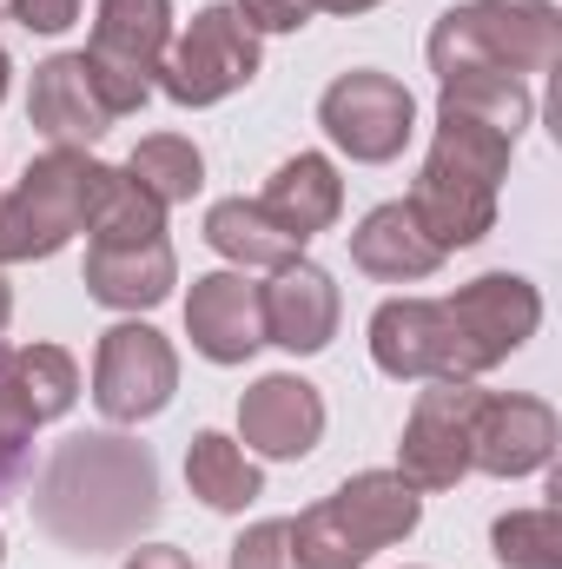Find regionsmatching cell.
<instances>
[{
  "label": "cell",
  "mask_w": 562,
  "mask_h": 569,
  "mask_svg": "<svg viewBox=\"0 0 562 569\" xmlns=\"http://www.w3.org/2000/svg\"><path fill=\"white\" fill-rule=\"evenodd\" d=\"M152 517H159V477H152V457L127 437H73L40 483V523L60 543L80 523L73 550L127 543Z\"/></svg>",
  "instance_id": "6da1fadb"
},
{
  "label": "cell",
  "mask_w": 562,
  "mask_h": 569,
  "mask_svg": "<svg viewBox=\"0 0 562 569\" xmlns=\"http://www.w3.org/2000/svg\"><path fill=\"white\" fill-rule=\"evenodd\" d=\"M510 152L516 140L470 120V113H450L436 107V140H430V159H423L418 186H411V219L423 226V239L450 259L476 239H490L496 226V186L510 179Z\"/></svg>",
  "instance_id": "7a4b0ae2"
},
{
  "label": "cell",
  "mask_w": 562,
  "mask_h": 569,
  "mask_svg": "<svg viewBox=\"0 0 562 569\" xmlns=\"http://www.w3.org/2000/svg\"><path fill=\"white\" fill-rule=\"evenodd\" d=\"M430 73L436 87L443 80H463V73H550L562 60V13L556 0H463V7H443L430 40Z\"/></svg>",
  "instance_id": "3957f363"
},
{
  "label": "cell",
  "mask_w": 562,
  "mask_h": 569,
  "mask_svg": "<svg viewBox=\"0 0 562 569\" xmlns=\"http://www.w3.org/2000/svg\"><path fill=\"white\" fill-rule=\"evenodd\" d=\"M423 523V497L398 470H358L304 517H291L298 569H364L378 550L404 543Z\"/></svg>",
  "instance_id": "277c9868"
},
{
  "label": "cell",
  "mask_w": 562,
  "mask_h": 569,
  "mask_svg": "<svg viewBox=\"0 0 562 569\" xmlns=\"http://www.w3.org/2000/svg\"><path fill=\"white\" fill-rule=\"evenodd\" d=\"M100 159H87L80 146H47L20 186L0 199V266H27V259H53L87 232V199H93Z\"/></svg>",
  "instance_id": "5b68a950"
},
{
  "label": "cell",
  "mask_w": 562,
  "mask_h": 569,
  "mask_svg": "<svg viewBox=\"0 0 562 569\" xmlns=\"http://www.w3.org/2000/svg\"><path fill=\"white\" fill-rule=\"evenodd\" d=\"M259 33L239 20V7H199L179 33H172V47H165V60H159V93L172 100V107H219V100H232L239 87H252L259 80Z\"/></svg>",
  "instance_id": "8992f818"
},
{
  "label": "cell",
  "mask_w": 562,
  "mask_h": 569,
  "mask_svg": "<svg viewBox=\"0 0 562 569\" xmlns=\"http://www.w3.org/2000/svg\"><path fill=\"white\" fill-rule=\"evenodd\" d=\"M172 0H100L93 13V40H87V73L107 100L113 120L140 113L152 80H159V60L172 47Z\"/></svg>",
  "instance_id": "52a82bcc"
},
{
  "label": "cell",
  "mask_w": 562,
  "mask_h": 569,
  "mask_svg": "<svg viewBox=\"0 0 562 569\" xmlns=\"http://www.w3.org/2000/svg\"><path fill=\"white\" fill-rule=\"evenodd\" d=\"M318 127H324V140L338 146L344 159L391 166L411 146V133H418V100H411V87L398 73L351 67V73H338L318 93Z\"/></svg>",
  "instance_id": "ba28073f"
},
{
  "label": "cell",
  "mask_w": 562,
  "mask_h": 569,
  "mask_svg": "<svg viewBox=\"0 0 562 569\" xmlns=\"http://www.w3.org/2000/svg\"><path fill=\"white\" fill-rule=\"evenodd\" d=\"M450 338H456V378L496 371L510 351H523L543 325V291L523 272H483L443 298Z\"/></svg>",
  "instance_id": "9c48e42d"
},
{
  "label": "cell",
  "mask_w": 562,
  "mask_h": 569,
  "mask_svg": "<svg viewBox=\"0 0 562 569\" xmlns=\"http://www.w3.org/2000/svg\"><path fill=\"white\" fill-rule=\"evenodd\" d=\"M179 391V351L172 338H159L152 325L127 318L113 331H100L93 345V405L107 425H145L172 405Z\"/></svg>",
  "instance_id": "30bf717a"
},
{
  "label": "cell",
  "mask_w": 562,
  "mask_h": 569,
  "mask_svg": "<svg viewBox=\"0 0 562 569\" xmlns=\"http://www.w3.org/2000/svg\"><path fill=\"white\" fill-rule=\"evenodd\" d=\"M483 391L476 378H430V391H418L411 418H404V443H398V477L436 497V490H456L470 477V418H476Z\"/></svg>",
  "instance_id": "8fae6325"
},
{
  "label": "cell",
  "mask_w": 562,
  "mask_h": 569,
  "mask_svg": "<svg viewBox=\"0 0 562 569\" xmlns=\"http://www.w3.org/2000/svg\"><path fill=\"white\" fill-rule=\"evenodd\" d=\"M556 411L543 405V398H530V391H483V405H476V418H470V470H483V477H536V470H550V457H556Z\"/></svg>",
  "instance_id": "7c38bea8"
},
{
  "label": "cell",
  "mask_w": 562,
  "mask_h": 569,
  "mask_svg": "<svg viewBox=\"0 0 562 569\" xmlns=\"http://www.w3.org/2000/svg\"><path fill=\"white\" fill-rule=\"evenodd\" d=\"M371 365L398 385L456 378V338H450L443 298H384L371 311Z\"/></svg>",
  "instance_id": "4fadbf2b"
},
{
  "label": "cell",
  "mask_w": 562,
  "mask_h": 569,
  "mask_svg": "<svg viewBox=\"0 0 562 569\" xmlns=\"http://www.w3.org/2000/svg\"><path fill=\"white\" fill-rule=\"evenodd\" d=\"M318 437H324V398L298 371H272V378H259L239 398V443L259 450V457H272V463L311 457Z\"/></svg>",
  "instance_id": "5bb4252c"
},
{
  "label": "cell",
  "mask_w": 562,
  "mask_h": 569,
  "mask_svg": "<svg viewBox=\"0 0 562 569\" xmlns=\"http://www.w3.org/2000/svg\"><path fill=\"white\" fill-rule=\"evenodd\" d=\"M259 311H265V345H279L291 358H318L338 338L344 298H338V279L324 266L291 259L272 272V284H259Z\"/></svg>",
  "instance_id": "9a60e30c"
},
{
  "label": "cell",
  "mask_w": 562,
  "mask_h": 569,
  "mask_svg": "<svg viewBox=\"0 0 562 569\" xmlns=\"http://www.w3.org/2000/svg\"><path fill=\"white\" fill-rule=\"evenodd\" d=\"M185 338L205 365H245L265 345V311L259 284L245 272H205L185 291Z\"/></svg>",
  "instance_id": "2e32d148"
},
{
  "label": "cell",
  "mask_w": 562,
  "mask_h": 569,
  "mask_svg": "<svg viewBox=\"0 0 562 569\" xmlns=\"http://www.w3.org/2000/svg\"><path fill=\"white\" fill-rule=\"evenodd\" d=\"M27 120L53 146H80V152L113 133V113H107V100H100V87H93V73H87L80 53H53V60L33 67Z\"/></svg>",
  "instance_id": "e0dca14e"
},
{
  "label": "cell",
  "mask_w": 562,
  "mask_h": 569,
  "mask_svg": "<svg viewBox=\"0 0 562 569\" xmlns=\"http://www.w3.org/2000/svg\"><path fill=\"white\" fill-rule=\"evenodd\" d=\"M179 284V259L165 239L145 246H87V298L107 311H152Z\"/></svg>",
  "instance_id": "ac0fdd59"
},
{
  "label": "cell",
  "mask_w": 562,
  "mask_h": 569,
  "mask_svg": "<svg viewBox=\"0 0 562 569\" xmlns=\"http://www.w3.org/2000/svg\"><path fill=\"white\" fill-rule=\"evenodd\" d=\"M351 266H358L364 279L418 284L443 266V252L423 239V226L411 219L404 199H384V206H371V212L358 219V232H351Z\"/></svg>",
  "instance_id": "d6986e66"
},
{
  "label": "cell",
  "mask_w": 562,
  "mask_h": 569,
  "mask_svg": "<svg viewBox=\"0 0 562 569\" xmlns=\"http://www.w3.org/2000/svg\"><path fill=\"white\" fill-rule=\"evenodd\" d=\"M272 219H279L291 239H318V232H331L338 226V212H344V179H338V166L324 159V152H291L279 172L265 179V199H259Z\"/></svg>",
  "instance_id": "ffe728a7"
},
{
  "label": "cell",
  "mask_w": 562,
  "mask_h": 569,
  "mask_svg": "<svg viewBox=\"0 0 562 569\" xmlns=\"http://www.w3.org/2000/svg\"><path fill=\"white\" fill-rule=\"evenodd\" d=\"M205 246L232 272H279L291 259H304V239H291L259 199H219L205 212Z\"/></svg>",
  "instance_id": "44dd1931"
},
{
  "label": "cell",
  "mask_w": 562,
  "mask_h": 569,
  "mask_svg": "<svg viewBox=\"0 0 562 569\" xmlns=\"http://www.w3.org/2000/svg\"><path fill=\"white\" fill-rule=\"evenodd\" d=\"M185 483H192V497H199L205 510H219V517H239V510H252V503L265 497L259 463H252L245 443L225 437V430H199V437L185 443Z\"/></svg>",
  "instance_id": "7402d4cb"
},
{
  "label": "cell",
  "mask_w": 562,
  "mask_h": 569,
  "mask_svg": "<svg viewBox=\"0 0 562 569\" xmlns=\"http://www.w3.org/2000/svg\"><path fill=\"white\" fill-rule=\"evenodd\" d=\"M165 239V206L127 179V166H100L87 199V246H145Z\"/></svg>",
  "instance_id": "603a6c76"
},
{
  "label": "cell",
  "mask_w": 562,
  "mask_h": 569,
  "mask_svg": "<svg viewBox=\"0 0 562 569\" xmlns=\"http://www.w3.org/2000/svg\"><path fill=\"white\" fill-rule=\"evenodd\" d=\"M0 371L33 425H53L80 405V365L60 345H13V351H0Z\"/></svg>",
  "instance_id": "cb8c5ba5"
},
{
  "label": "cell",
  "mask_w": 562,
  "mask_h": 569,
  "mask_svg": "<svg viewBox=\"0 0 562 569\" xmlns=\"http://www.w3.org/2000/svg\"><path fill=\"white\" fill-rule=\"evenodd\" d=\"M436 107L470 113V120H483V127H496V133H510V140H523V127L536 120V93H530V80H516V73H463V80H443Z\"/></svg>",
  "instance_id": "d4e9b609"
},
{
  "label": "cell",
  "mask_w": 562,
  "mask_h": 569,
  "mask_svg": "<svg viewBox=\"0 0 562 569\" xmlns=\"http://www.w3.org/2000/svg\"><path fill=\"white\" fill-rule=\"evenodd\" d=\"M127 179L172 212V206H185L205 186V152L185 140V133H152V140H140L127 152Z\"/></svg>",
  "instance_id": "484cf974"
},
{
  "label": "cell",
  "mask_w": 562,
  "mask_h": 569,
  "mask_svg": "<svg viewBox=\"0 0 562 569\" xmlns=\"http://www.w3.org/2000/svg\"><path fill=\"white\" fill-rule=\"evenodd\" d=\"M490 550L503 569H562V510H503L490 523Z\"/></svg>",
  "instance_id": "4316f807"
},
{
  "label": "cell",
  "mask_w": 562,
  "mask_h": 569,
  "mask_svg": "<svg viewBox=\"0 0 562 569\" xmlns=\"http://www.w3.org/2000/svg\"><path fill=\"white\" fill-rule=\"evenodd\" d=\"M232 569H298V543H291V517H265L232 543Z\"/></svg>",
  "instance_id": "83f0119b"
},
{
  "label": "cell",
  "mask_w": 562,
  "mask_h": 569,
  "mask_svg": "<svg viewBox=\"0 0 562 569\" xmlns=\"http://www.w3.org/2000/svg\"><path fill=\"white\" fill-rule=\"evenodd\" d=\"M232 7H239V20L252 33H298L318 13V0H232Z\"/></svg>",
  "instance_id": "f1b7e54d"
},
{
  "label": "cell",
  "mask_w": 562,
  "mask_h": 569,
  "mask_svg": "<svg viewBox=\"0 0 562 569\" xmlns=\"http://www.w3.org/2000/svg\"><path fill=\"white\" fill-rule=\"evenodd\" d=\"M33 418H27V405L13 398V385H7V371H0V477L27 457V443H33Z\"/></svg>",
  "instance_id": "f546056e"
},
{
  "label": "cell",
  "mask_w": 562,
  "mask_h": 569,
  "mask_svg": "<svg viewBox=\"0 0 562 569\" xmlns=\"http://www.w3.org/2000/svg\"><path fill=\"white\" fill-rule=\"evenodd\" d=\"M13 20L27 33H67L80 20V0H13Z\"/></svg>",
  "instance_id": "4dcf8cb0"
},
{
  "label": "cell",
  "mask_w": 562,
  "mask_h": 569,
  "mask_svg": "<svg viewBox=\"0 0 562 569\" xmlns=\"http://www.w3.org/2000/svg\"><path fill=\"white\" fill-rule=\"evenodd\" d=\"M120 569H199V563L185 550H172V543H140V550H127Z\"/></svg>",
  "instance_id": "1f68e13d"
},
{
  "label": "cell",
  "mask_w": 562,
  "mask_h": 569,
  "mask_svg": "<svg viewBox=\"0 0 562 569\" xmlns=\"http://www.w3.org/2000/svg\"><path fill=\"white\" fill-rule=\"evenodd\" d=\"M318 7H331V13H371V7H384V0H318Z\"/></svg>",
  "instance_id": "d6a6232c"
},
{
  "label": "cell",
  "mask_w": 562,
  "mask_h": 569,
  "mask_svg": "<svg viewBox=\"0 0 562 569\" xmlns=\"http://www.w3.org/2000/svg\"><path fill=\"white\" fill-rule=\"evenodd\" d=\"M7 318H13V291H7V279H0V331H7Z\"/></svg>",
  "instance_id": "836d02e7"
},
{
  "label": "cell",
  "mask_w": 562,
  "mask_h": 569,
  "mask_svg": "<svg viewBox=\"0 0 562 569\" xmlns=\"http://www.w3.org/2000/svg\"><path fill=\"white\" fill-rule=\"evenodd\" d=\"M7 73H13V60H7V47H0V100H7Z\"/></svg>",
  "instance_id": "e575fe53"
},
{
  "label": "cell",
  "mask_w": 562,
  "mask_h": 569,
  "mask_svg": "<svg viewBox=\"0 0 562 569\" xmlns=\"http://www.w3.org/2000/svg\"><path fill=\"white\" fill-rule=\"evenodd\" d=\"M0 20H13V0H0Z\"/></svg>",
  "instance_id": "d590c367"
},
{
  "label": "cell",
  "mask_w": 562,
  "mask_h": 569,
  "mask_svg": "<svg viewBox=\"0 0 562 569\" xmlns=\"http://www.w3.org/2000/svg\"><path fill=\"white\" fill-rule=\"evenodd\" d=\"M0 557H7V537H0Z\"/></svg>",
  "instance_id": "8d00e7d4"
}]
</instances>
